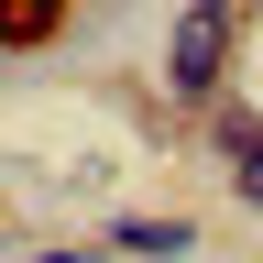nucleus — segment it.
<instances>
[{
    "mask_svg": "<svg viewBox=\"0 0 263 263\" xmlns=\"http://www.w3.org/2000/svg\"><path fill=\"white\" fill-rule=\"evenodd\" d=\"M241 22H252V0H186V11H176V33H164V99H176V110L209 121L219 99H230Z\"/></svg>",
    "mask_w": 263,
    "mask_h": 263,
    "instance_id": "f257e3e1",
    "label": "nucleus"
},
{
    "mask_svg": "<svg viewBox=\"0 0 263 263\" xmlns=\"http://www.w3.org/2000/svg\"><path fill=\"white\" fill-rule=\"evenodd\" d=\"M99 241H110L121 263H186V252H197V219H154V209H121L110 230H99Z\"/></svg>",
    "mask_w": 263,
    "mask_h": 263,
    "instance_id": "f03ea898",
    "label": "nucleus"
},
{
    "mask_svg": "<svg viewBox=\"0 0 263 263\" xmlns=\"http://www.w3.org/2000/svg\"><path fill=\"white\" fill-rule=\"evenodd\" d=\"M209 154L230 164V176L263 154V110H252V99H219V110H209Z\"/></svg>",
    "mask_w": 263,
    "mask_h": 263,
    "instance_id": "7ed1b4c3",
    "label": "nucleus"
},
{
    "mask_svg": "<svg viewBox=\"0 0 263 263\" xmlns=\"http://www.w3.org/2000/svg\"><path fill=\"white\" fill-rule=\"evenodd\" d=\"M55 33V0H22V11H0V44H44Z\"/></svg>",
    "mask_w": 263,
    "mask_h": 263,
    "instance_id": "20e7f679",
    "label": "nucleus"
},
{
    "mask_svg": "<svg viewBox=\"0 0 263 263\" xmlns=\"http://www.w3.org/2000/svg\"><path fill=\"white\" fill-rule=\"evenodd\" d=\"M33 263H110V241H44Z\"/></svg>",
    "mask_w": 263,
    "mask_h": 263,
    "instance_id": "39448f33",
    "label": "nucleus"
},
{
    "mask_svg": "<svg viewBox=\"0 0 263 263\" xmlns=\"http://www.w3.org/2000/svg\"><path fill=\"white\" fill-rule=\"evenodd\" d=\"M230 186H241V209L263 219V154H252V164H241V176H230Z\"/></svg>",
    "mask_w": 263,
    "mask_h": 263,
    "instance_id": "423d86ee",
    "label": "nucleus"
}]
</instances>
